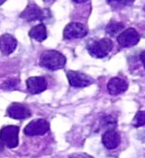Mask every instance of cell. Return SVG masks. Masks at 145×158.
<instances>
[{
  "label": "cell",
  "instance_id": "d6986e66",
  "mask_svg": "<svg viewBox=\"0 0 145 158\" xmlns=\"http://www.w3.org/2000/svg\"><path fill=\"white\" fill-rule=\"evenodd\" d=\"M132 124L135 127H140V126H143L145 124V111H138L135 114Z\"/></svg>",
  "mask_w": 145,
  "mask_h": 158
},
{
  "label": "cell",
  "instance_id": "2e32d148",
  "mask_svg": "<svg viewBox=\"0 0 145 158\" xmlns=\"http://www.w3.org/2000/svg\"><path fill=\"white\" fill-rule=\"evenodd\" d=\"M101 125L106 130L114 129L116 127V119L111 115H106L105 117H102Z\"/></svg>",
  "mask_w": 145,
  "mask_h": 158
},
{
  "label": "cell",
  "instance_id": "52a82bcc",
  "mask_svg": "<svg viewBox=\"0 0 145 158\" xmlns=\"http://www.w3.org/2000/svg\"><path fill=\"white\" fill-rule=\"evenodd\" d=\"M50 129L49 123L45 119H35L26 125L24 133L28 136H37V135L46 134Z\"/></svg>",
  "mask_w": 145,
  "mask_h": 158
},
{
  "label": "cell",
  "instance_id": "9c48e42d",
  "mask_svg": "<svg viewBox=\"0 0 145 158\" xmlns=\"http://www.w3.org/2000/svg\"><path fill=\"white\" fill-rule=\"evenodd\" d=\"M7 114L14 119H25L31 116V111L26 106L14 102L8 106Z\"/></svg>",
  "mask_w": 145,
  "mask_h": 158
},
{
  "label": "cell",
  "instance_id": "3957f363",
  "mask_svg": "<svg viewBox=\"0 0 145 158\" xmlns=\"http://www.w3.org/2000/svg\"><path fill=\"white\" fill-rule=\"evenodd\" d=\"M0 141L8 148H15L19 143V127L16 125L2 127L0 130Z\"/></svg>",
  "mask_w": 145,
  "mask_h": 158
},
{
  "label": "cell",
  "instance_id": "4fadbf2b",
  "mask_svg": "<svg viewBox=\"0 0 145 158\" xmlns=\"http://www.w3.org/2000/svg\"><path fill=\"white\" fill-rule=\"evenodd\" d=\"M120 143V135L114 129L106 130L102 135V144L107 149H114Z\"/></svg>",
  "mask_w": 145,
  "mask_h": 158
},
{
  "label": "cell",
  "instance_id": "ac0fdd59",
  "mask_svg": "<svg viewBox=\"0 0 145 158\" xmlns=\"http://www.w3.org/2000/svg\"><path fill=\"white\" fill-rule=\"evenodd\" d=\"M112 8H120L132 4L134 0H106Z\"/></svg>",
  "mask_w": 145,
  "mask_h": 158
},
{
  "label": "cell",
  "instance_id": "9a60e30c",
  "mask_svg": "<svg viewBox=\"0 0 145 158\" xmlns=\"http://www.w3.org/2000/svg\"><path fill=\"white\" fill-rule=\"evenodd\" d=\"M124 29V24L120 23V22L116 21H110V23L106 25V31L108 35L110 36H116L117 34H120L122 32V30Z\"/></svg>",
  "mask_w": 145,
  "mask_h": 158
},
{
  "label": "cell",
  "instance_id": "30bf717a",
  "mask_svg": "<svg viewBox=\"0 0 145 158\" xmlns=\"http://www.w3.org/2000/svg\"><path fill=\"white\" fill-rule=\"evenodd\" d=\"M29 93L33 94H41L47 89V81L44 77H31L26 82Z\"/></svg>",
  "mask_w": 145,
  "mask_h": 158
},
{
  "label": "cell",
  "instance_id": "d4e9b609",
  "mask_svg": "<svg viewBox=\"0 0 145 158\" xmlns=\"http://www.w3.org/2000/svg\"><path fill=\"white\" fill-rule=\"evenodd\" d=\"M5 1H6V0H0V5H2V4L5 2Z\"/></svg>",
  "mask_w": 145,
  "mask_h": 158
},
{
  "label": "cell",
  "instance_id": "e0dca14e",
  "mask_svg": "<svg viewBox=\"0 0 145 158\" xmlns=\"http://www.w3.org/2000/svg\"><path fill=\"white\" fill-rule=\"evenodd\" d=\"M20 84V81L18 79H8L2 84V89L4 91H14L18 88V85Z\"/></svg>",
  "mask_w": 145,
  "mask_h": 158
},
{
  "label": "cell",
  "instance_id": "5bb4252c",
  "mask_svg": "<svg viewBox=\"0 0 145 158\" xmlns=\"http://www.w3.org/2000/svg\"><path fill=\"white\" fill-rule=\"evenodd\" d=\"M29 36H30V38L34 39L38 42L45 41L48 37L46 26H45L43 23L34 26L33 28L29 31Z\"/></svg>",
  "mask_w": 145,
  "mask_h": 158
},
{
  "label": "cell",
  "instance_id": "7402d4cb",
  "mask_svg": "<svg viewBox=\"0 0 145 158\" xmlns=\"http://www.w3.org/2000/svg\"><path fill=\"white\" fill-rule=\"evenodd\" d=\"M141 141H145V131H142V136H139Z\"/></svg>",
  "mask_w": 145,
  "mask_h": 158
},
{
  "label": "cell",
  "instance_id": "ba28073f",
  "mask_svg": "<svg viewBox=\"0 0 145 158\" xmlns=\"http://www.w3.org/2000/svg\"><path fill=\"white\" fill-rule=\"evenodd\" d=\"M67 77L70 85L74 88H85L93 83V80L90 77L77 71H69Z\"/></svg>",
  "mask_w": 145,
  "mask_h": 158
},
{
  "label": "cell",
  "instance_id": "5b68a950",
  "mask_svg": "<svg viewBox=\"0 0 145 158\" xmlns=\"http://www.w3.org/2000/svg\"><path fill=\"white\" fill-rule=\"evenodd\" d=\"M88 34V29L85 25L78 22H72L68 24L63 32L64 39L72 40V39H80L85 37Z\"/></svg>",
  "mask_w": 145,
  "mask_h": 158
},
{
  "label": "cell",
  "instance_id": "7c38bea8",
  "mask_svg": "<svg viewBox=\"0 0 145 158\" xmlns=\"http://www.w3.org/2000/svg\"><path fill=\"white\" fill-rule=\"evenodd\" d=\"M128 89V84L125 80L120 78H112L107 84V91L112 96H117L124 93Z\"/></svg>",
  "mask_w": 145,
  "mask_h": 158
},
{
  "label": "cell",
  "instance_id": "7a4b0ae2",
  "mask_svg": "<svg viewBox=\"0 0 145 158\" xmlns=\"http://www.w3.org/2000/svg\"><path fill=\"white\" fill-rule=\"evenodd\" d=\"M112 42L110 39L103 38L90 43L88 46V51L90 56L97 59H102L106 57L112 50Z\"/></svg>",
  "mask_w": 145,
  "mask_h": 158
},
{
  "label": "cell",
  "instance_id": "603a6c76",
  "mask_svg": "<svg viewBox=\"0 0 145 158\" xmlns=\"http://www.w3.org/2000/svg\"><path fill=\"white\" fill-rule=\"evenodd\" d=\"M3 146H4V144H3L1 141H0V152H1V151L3 150Z\"/></svg>",
  "mask_w": 145,
  "mask_h": 158
},
{
  "label": "cell",
  "instance_id": "6da1fadb",
  "mask_svg": "<svg viewBox=\"0 0 145 158\" xmlns=\"http://www.w3.org/2000/svg\"><path fill=\"white\" fill-rule=\"evenodd\" d=\"M66 63V57L55 50H49L40 57V66L50 71L61 70L65 67Z\"/></svg>",
  "mask_w": 145,
  "mask_h": 158
},
{
  "label": "cell",
  "instance_id": "8fae6325",
  "mask_svg": "<svg viewBox=\"0 0 145 158\" xmlns=\"http://www.w3.org/2000/svg\"><path fill=\"white\" fill-rule=\"evenodd\" d=\"M17 40L11 34H3L0 37V51L4 55H10L16 50Z\"/></svg>",
  "mask_w": 145,
  "mask_h": 158
},
{
  "label": "cell",
  "instance_id": "44dd1931",
  "mask_svg": "<svg viewBox=\"0 0 145 158\" xmlns=\"http://www.w3.org/2000/svg\"><path fill=\"white\" fill-rule=\"evenodd\" d=\"M72 1L75 3H85V2H87L88 0H72Z\"/></svg>",
  "mask_w": 145,
  "mask_h": 158
},
{
  "label": "cell",
  "instance_id": "cb8c5ba5",
  "mask_svg": "<svg viewBox=\"0 0 145 158\" xmlns=\"http://www.w3.org/2000/svg\"><path fill=\"white\" fill-rule=\"evenodd\" d=\"M45 2L46 3H53L54 1H55V0H44Z\"/></svg>",
  "mask_w": 145,
  "mask_h": 158
},
{
  "label": "cell",
  "instance_id": "277c9868",
  "mask_svg": "<svg viewBox=\"0 0 145 158\" xmlns=\"http://www.w3.org/2000/svg\"><path fill=\"white\" fill-rule=\"evenodd\" d=\"M48 17H49V12L47 9H41L37 4L32 2L29 3L20 14L21 19L28 22H32L36 20L43 21Z\"/></svg>",
  "mask_w": 145,
  "mask_h": 158
},
{
  "label": "cell",
  "instance_id": "ffe728a7",
  "mask_svg": "<svg viewBox=\"0 0 145 158\" xmlns=\"http://www.w3.org/2000/svg\"><path fill=\"white\" fill-rule=\"evenodd\" d=\"M139 58H140V61L142 62V64H143V66H144V69H145V50L140 53Z\"/></svg>",
  "mask_w": 145,
  "mask_h": 158
},
{
  "label": "cell",
  "instance_id": "8992f818",
  "mask_svg": "<svg viewBox=\"0 0 145 158\" xmlns=\"http://www.w3.org/2000/svg\"><path fill=\"white\" fill-rule=\"evenodd\" d=\"M140 40V35L134 28H128L117 36V43L123 48H130L137 45Z\"/></svg>",
  "mask_w": 145,
  "mask_h": 158
}]
</instances>
